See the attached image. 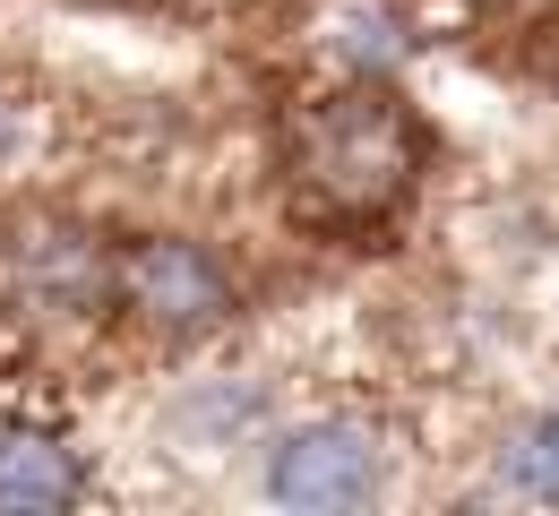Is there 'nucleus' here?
Listing matches in <instances>:
<instances>
[{
  "label": "nucleus",
  "mask_w": 559,
  "mask_h": 516,
  "mask_svg": "<svg viewBox=\"0 0 559 516\" xmlns=\"http://www.w3.org/2000/svg\"><path fill=\"white\" fill-rule=\"evenodd\" d=\"M112 310L139 319L146 336H164V345H199V336H215L241 310V285H233V267L215 259L207 241L146 232V241L112 250Z\"/></svg>",
  "instance_id": "obj_2"
},
{
  "label": "nucleus",
  "mask_w": 559,
  "mask_h": 516,
  "mask_svg": "<svg viewBox=\"0 0 559 516\" xmlns=\"http://www.w3.org/2000/svg\"><path fill=\"white\" fill-rule=\"evenodd\" d=\"M490 482H499V500L559 508V413H516L490 447Z\"/></svg>",
  "instance_id": "obj_6"
},
{
  "label": "nucleus",
  "mask_w": 559,
  "mask_h": 516,
  "mask_svg": "<svg viewBox=\"0 0 559 516\" xmlns=\"http://www.w3.org/2000/svg\"><path fill=\"white\" fill-rule=\"evenodd\" d=\"M421 172V130L414 112L396 104V86L379 77H353L310 95L293 121H284V181H293V207L319 224H379L414 199Z\"/></svg>",
  "instance_id": "obj_1"
},
{
  "label": "nucleus",
  "mask_w": 559,
  "mask_h": 516,
  "mask_svg": "<svg viewBox=\"0 0 559 516\" xmlns=\"http://www.w3.org/2000/svg\"><path fill=\"white\" fill-rule=\"evenodd\" d=\"M9 293L26 319H95L112 310V241L78 232V224H44L17 241L9 259Z\"/></svg>",
  "instance_id": "obj_4"
},
{
  "label": "nucleus",
  "mask_w": 559,
  "mask_h": 516,
  "mask_svg": "<svg viewBox=\"0 0 559 516\" xmlns=\"http://www.w3.org/2000/svg\"><path fill=\"white\" fill-rule=\"evenodd\" d=\"M259 491L276 508L301 516H345L370 508L388 491V440L361 422V413H319V422H293L267 440V465H259Z\"/></svg>",
  "instance_id": "obj_3"
},
{
  "label": "nucleus",
  "mask_w": 559,
  "mask_h": 516,
  "mask_svg": "<svg viewBox=\"0 0 559 516\" xmlns=\"http://www.w3.org/2000/svg\"><path fill=\"white\" fill-rule=\"evenodd\" d=\"M86 500V456L44 422L0 413V508H70Z\"/></svg>",
  "instance_id": "obj_5"
}]
</instances>
